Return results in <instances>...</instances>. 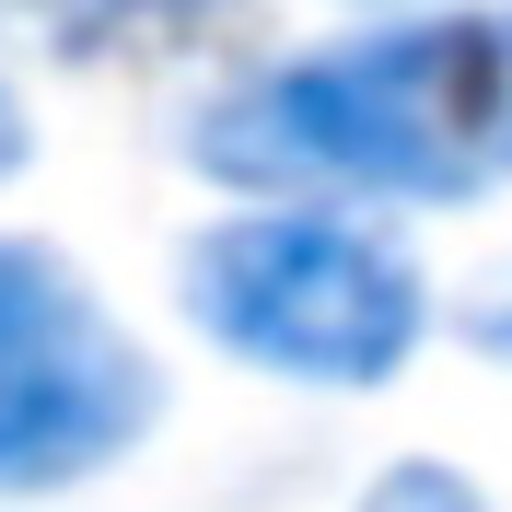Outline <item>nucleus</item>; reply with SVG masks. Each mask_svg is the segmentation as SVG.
Returning a JSON list of instances; mask_svg holds the SVG:
<instances>
[{"mask_svg":"<svg viewBox=\"0 0 512 512\" xmlns=\"http://www.w3.org/2000/svg\"><path fill=\"white\" fill-rule=\"evenodd\" d=\"M361 512H501L466 466H443V454H408V466H384L373 489H361Z\"/></svg>","mask_w":512,"mask_h":512,"instance_id":"5","label":"nucleus"},{"mask_svg":"<svg viewBox=\"0 0 512 512\" xmlns=\"http://www.w3.org/2000/svg\"><path fill=\"white\" fill-rule=\"evenodd\" d=\"M187 315L210 350L315 396H373L431 338V280L396 233L326 198H256L187 245Z\"/></svg>","mask_w":512,"mask_h":512,"instance_id":"2","label":"nucleus"},{"mask_svg":"<svg viewBox=\"0 0 512 512\" xmlns=\"http://www.w3.org/2000/svg\"><path fill=\"white\" fill-rule=\"evenodd\" d=\"M187 163L256 198H396L466 210L512 187V12H408V24L291 47L233 70L187 117Z\"/></svg>","mask_w":512,"mask_h":512,"instance_id":"1","label":"nucleus"},{"mask_svg":"<svg viewBox=\"0 0 512 512\" xmlns=\"http://www.w3.org/2000/svg\"><path fill=\"white\" fill-rule=\"evenodd\" d=\"M24 163V105H12V82H0V175Z\"/></svg>","mask_w":512,"mask_h":512,"instance_id":"7","label":"nucleus"},{"mask_svg":"<svg viewBox=\"0 0 512 512\" xmlns=\"http://www.w3.org/2000/svg\"><path fill=\"white\" fill-rule=\"evenodd\" d=\"M466 350L512 361V256H501V268H489L478 291H466Z\"/></svg>","mask_w":512,"mask_h":512,"instance_id":"6","label":"nucleus"},{"mask_svg":"<svg viewBox=\"0 0 512 512\" xmlns=\"http://www.w3.org/2000/svg\"><path fill=\"white\" fill-rule=\"evenodd\" d=\"M222 12L233 0H0V35H35L59 59H117V47H175Z\"/></svg>","mask_w":512,"mask_h":512,"instance_id":"4","label":"nucleus"},{"mask_svg":"<svg viewBox=\"0 0 512 512\" xmlns=\"http://www.w3.org/2000/svg\"><path fill=\"white\" fill-rule=\"evenodd\" d=\"M350 12H419V0H350Z\"/></svg>","mask_w":512,"mask_h":512,"instance_id":"8","label":"nucleus"},{"mask_svg":"<svg viewBox=\"0 0 512 512\" xmlns=\"http://www.w3.org/2000/svg\"><path fill=\"white\" fill-rule=\"evenodd\" d=\"M163 408L152 350L35 233H0V501L105 478Z\"/></svg>","mask_w":512,"mask_h":512,"instance_id":"3","label":"nucleus"}]
</instances>
